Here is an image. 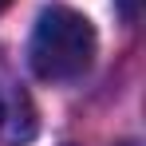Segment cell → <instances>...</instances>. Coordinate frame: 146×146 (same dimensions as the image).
<instances>
[{
  "label": "cell",
  "mask_w": 146,
  "mask_h": 146,
  "mask_svg": "<svg viewBox=\"0 0 146 146\" xmlns=\"http://www.w3.org/2000/svg\"><path fill=\"white\" fill-rule=\"evenodd\" d=\"M115 4H119L122 20H130V24H134V20H138V12H142V0H115Z\"/></svg>",
  "instance_id": "cell-3"
},
{
  "label": "cell",
  "mask_w": 146,
  "mask_h": 146,
  "mask_svg": "<svg viewBox=\"0 0 146 146\" xmlns=\"http://www.w3.org/2000/svg\"><path fill=\"white\" fill-rule=\"evenodd\" d=\"M36 134V111L20 87L12 91H0V142L4 146H16V142H28Z\"/></svg>",
  "instance_id": "cell-2"
},
{
  "label": "cell",
  "mask_w": 146,
  "mask_h": 146,
  "mask_svg": "<svg viewBox=\"0 0 146 146\" xmlns=\"http://www.w3.org/2000/svg\"><path fill=\"white\" fill-rule=\"evenodd\" d=\"M95 51H99L95 24L67 4H51L36 20L28 63L44 83H71L95 63Z\"/></svg>",
  "instance_id": "cell-1"
},
{
  "label": "cell",
  "mask_w": 146,
  "mask_h": 146,
  "mask_svg": "<svg viewBox=\"0 0 146 146\" xmlns=\"http://www.w3.org/2000/svg\"><path fill=\"white\" fill-rule=\"evenodd\" d=\"M8 4H12V0H0V12H4V8H8Z\"/></svg>",
  "instance_id": "cell-4"
}]
</instances>
